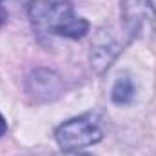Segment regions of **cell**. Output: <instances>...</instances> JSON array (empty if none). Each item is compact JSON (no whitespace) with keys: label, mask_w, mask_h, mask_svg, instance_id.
I'll return each mask as SVG.
<instances>
[{"label":"cell","mask_w":156,"mask_h":156,"mask_svg":"<svg viewBox=\"0 0 156 156\" xmlns=\"http://www.w3.org/2000/svg\"><path fill=\"white\" fill-rule=\"evenodd\" d=\"M29 18L40 33L78 40L89 31L87 20L75 15L73 5L64 0H37L29 5Z\"/></svg>","instance_id":"obj_1"},{"label":"cell","mask_w":156,"mask_h":156,"mask_svg":"<svg viewBox=\"0 0 156 156\" xmlns=\"http://www.w3.org/2000/svg\"><path fill=\"white\" fill-rule=\"evenodd\" d=\"M56 142L62 151L76 153L83 147H89L102 140V129L93 115H82L64 122L56 133Z\"/></svg>","instance_id":"obj_2"},{"label":"cell","mask_w":156,"mask_h":156,"mask_svg":"<svg viewBox=\"0 0 156 156\" xmlns=\"http://www.w3.org/2000/svg\"><path fill=\"white\" fill-rule=\"evenodd\" d=\"M122 15L133 37L156 33V11L149 0H123Z\"/></svg>","instance_id":"obj_3"},{"label":"cell","mask_w":156,"mask_h":156,"mask_svg":"<svg viewBox=\"0 0 156 156\" xmlns=\"http://www.w3.org/2000/svg\"><path fill=\"white\" fill-rule=\"evenodd\" d=\"M29 83H33V87H31L33 94L44 96V98L56 96L58 91H60V80H58V76L55 73H51V71H45V69L35 71L33 76L29 78Z\"/></svg>","instance_id":"obj_4"},{"label":"cell","mask_w":156,"mask_h":156,"mask_svg":"<svg viewBox=\"0 0 156 156\" xmlns=\"http://www.w3.org/2000/svg\"><path fill=\"white\" fill-rule=\"evenodd\" d=\"M134 96V83L129 76H120L113 85L111 91V98L115 104H129Z\"/></svg>","instance_id":"obj_5"},{"label":"cell","mask_w":156,"mask_h":156,"mask_svg":"<svg viewBox=\"0 0 156 156\" xmlns=\"http://www.w3.org/2000/svg\"><path fill=\"white\" fill-rule=\"evenodd\" d=\"M5 131H7V123H5V118L0 115V138L5 134Z\"/></svg>","instance_id":"obj_6"},{"label":"cell","mask_w":156,"mask_h":156,"mask_svg":"<svg viewBox=\"0 0 156 156\" xmlns=\"http://www.w3.org/2000/svg\"><path fill=\"white\" fill-rule=\"evenodd\" d=\"M58 156H91V154H83V153H67V151H62Z\"/></svg>","instance_id":"obj_7"},{"label":"cell","mask_w":156,"mask_h":156,"mask_svg":"<svg viewBox=\"0 0 156 156\" xmlns=\"http://www.w3.org/2000/svg\"><path fill=\"white\" fill-rule=\"evenodd\" d=\"M5 18H7V13H5V9H4V7L0 5V26H2L4 22H5Z\"/></svg>","instance_id":"obj_8"}]
</instances>
